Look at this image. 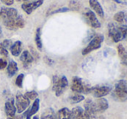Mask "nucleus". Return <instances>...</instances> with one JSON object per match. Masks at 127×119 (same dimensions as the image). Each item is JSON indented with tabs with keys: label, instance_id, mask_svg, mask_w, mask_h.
I'll return each mask as SVG.
<instances>
[{
	"label": "nucleus",
	"instance_id": "9",
	"mask_svg": "<svg viewBox=\"0 0 127 119\" xmlns=\"http://www.w3.org/2000/svg\"><path fill=\"white\" fill-rule=\"evenodd\" d=\"M84 114L87 119H96L97 117V113H96L95 110L94 108V104H93V99L88 98L86 99L85 103H84Z\"/></svg>",
	"mask_w": 127,
	"mask_h": 119
},
{
	"label": "nucleus",
	"instance_id": "17",
	"mask_svg": "<svg viewBox=\"0 0 127 119\" xmlns=\"http://www.w3.org/2000/svg\"><path fill=\"white\" fill-rule=\"evenodd\" d=\"M10 53L12 54V56L18 57L21 54V51H22V42L21 41H16L10 47Z\"/></svg>",
	"mask_w": 127,
	"mask_h": 119
},
{
	"label": "nucleus",
	"instance_id": "25",
	"mask_svg": "<svg viewBox=\"0 0 127 119\" xmlns=\"http://www.w3.org/2000/svg\"><path fill=\"white\" fill-rule=\"evenodd\" d=\"M80 7H81V3L78 0H71L69 2V10L78 11V10H80Z\"/></svg>",
	"mask_w": 127,
	"mask_h": 119
},
{
	"label": "nucleus",
	"instance_id": "40",
	"mask_svg": "<svg viewBox=\"0 0 127 119\" xmlns=\"http://www.w3.org/2000/svg\"><path fill=\"white\" fill-rule=\"evenodd\" d=\"M32 119H39V118H38L37 116H35V117H34V118H32Z\"/></svg>",
	"mask_w": 127,
	"mask_h": 119
},
{
	"label": "nucleus",
	"instance_id": "39",
	"mask_svg": "<svg viewBox=\"0 0 127 119\" xmlns=\"http://www.w3.org/2000/svg\"><path fill=\"white\" fill-rule=\"evenodd\" d=\"M0 37H2V29H1V27H0Z\"/></svg>",
	"mask_w": 127,
	"mask_h": 119
},
{
	"label": "nucleus",
	"instance_id": "3",
	"mask_svg": "<svg viewBox=\"0 0 127 119\" xmlns=\"http://www.w3.org/2000/svg\"><path fill=\"white\" fill-rule=\"evenodd\" d=\"M92 86L87 81L79 77H74L71 83V90L77 94H89L91 92Z\"/></svg>",
	"mask_w": 127,
	"mask_h": 119
},
{
	"label": "nucleus",
	"instance_id": "33",
	"mask_svg": "<svg viewBox=\"0 0 127 119\" xmlns=\"http://www.w3.org/2000/svg\"><path fill=\"white\" fill-rule=\"evenodd\" d=\"M1 2L3 3H4V4H6V5H11V4H13V3H14V0H1Z\"/></svg>",
	"mask_w": 127,
	"mask_h": 119
},
{
	"label": "nucleus",
	"instance_id": "21",
	"mask_svg": "<svg viewBox=\"0 0 127 119\" xmlns=\"http://www.w3.org/2000/svg\"><path fill=\"white\" fill-rule=\"evenodd\" d=\"M56 119H72L71 118V111L67 108H62L55 114Z\"/></svg>",
	"mask_w": 127,
	"mask_h": 119
},
{
	"label": "nucleus",
	"instance_id": "22",
	"mask_svg": "<svg viewBox=\"0 0 127 119\" xmlns=\"http://www.w3.org/2000/svg\"><path fill=\"white\" fill-rule=\"evenodd\" d=\"M84 96L81 94H77V93H74V95L70 96L68 98V101L70 104H78V103L81 102V101L84 100Z\"/></svg>",
	"mask_w": 127,
	"mask_h": 119
},
{
	"label": "nucleus",
	"instance_id": "12",
	"mask_svg": "<svg viewBox=\"0 0 127 119\" xmlns=\"http://www.w3.org/2000/svg\"><path fill=\"white\" fill-rule=\"evenodd\" d=\"M44 0H35V1L30 2V3H24L22 4V9L27 14H31L35 10L41 6L43 3Z\"/></svg>",
	"mask_w": 127,
	"mask_h": 119
},
{
	"label": "nucleus",
	"instance_id": "30",
	"mask_svg": "<svg viewBox=\"0 0 127 119\" xmlns=\"http://www.w3.org/2000/svg\"><path fill=\"white\" fill-rule=\"evenodd\" d=\"M69 10V8H67V7H64V8H61V9H58V10H55L54 11L50 12L49 13L48 15H51V14H55V13H59V12H66V11H68Z\"/></svg>",
	"mask_w": 127,
	"mask_h": 119
},
{
	"label": "nucleus",
	"instance_id": "2",
	"mask_svg": "<svg viewBox=\"0 0 127 119\" xmlns=\"http://www.w3.org/2000/svg\"><path fill=\"white\" fill-rule=\"evenodd\" d=\"M108 34L114 43L120 42L127 37V25L110 24L108 26Z\"/></svg>",
	"mask_w": 127,
	"mask_h": 119
},
{
	"label": "nucleus",
	"instance_id": "20",
	"mask_svg": "<svg viewBox=\"0 0 127 119\" xmlns=\"http://www.w3.org/2000/svg\"><path fill=\"white\" fill-rule=\"evenodd\" d=\"M7 74H8L9 77H12L18 71V67H17V64L13 60H10L9 64H7Z\"/></svg>",
	"mask_w": 127,
	"mask_h": 119
},
{
	"label": "nucleus",
	"instance_id": "31",
	"mask_svg": "<svg viewBox=\"0 0 127 119\" xmlns=\"http://www.w3.org/2000/svg\"><path fill=\"white\" fill-rule=\"evenodd\" d=\"M1 44H2V45L3 46L5 49H7L8 50L9 48L11 46V41L10 40H4V41H3V42H1Z\"/></svg>",
	"mask_w": 127,
	"mask_h": 119
},
{
	"label": "nucleus",
	"instance_id": "1",
	"mask_svg": "<svg viewBox=\"0 0 127 119\" xmlns=\"http://www.w3.org/2000/svg\"><path fill=\"white\" fill-rule=\"evenodd\" d=\"M0 18L3 25L10 30L24 28L25 25L24 19L15 8L2 7L0 10Z\"/></svg>",
	"mask_w": 127,
	"mask_h": 119
},
{
	"label": "nucleus",
	"instance_id": "16",
	"mask_svg": "<svg viewBox=\"0 0 127 119\" xmlns=\"http://www.w3.org/2000/svg\"><path fill=\"white\" fill-rule=\"evenodd\" d=\"M39 107H40V100H39L38 98H36L34 101L31 108L26 112V118L31 119V117L33 116V115H35V113L39 111Z\"/></svg>",
	"mask_w": 127,
	"mask_h": 119
},
{
	"label": "nucleus",
	"instance_id": "24",
	"mask_svg": "<svg viewBox=\"0 0 127 119\" xmlns=\"http://www.w3.org/2000/svg\"><path fill=\"white\" fill-rule=\"evenodd\" d=\"M41 119H56L55 113L53 109H48L42 113Z\"/></svg>",
	"mask_w": 127,
	"mask_h": 119
},
{
	"label": "nucleus",
	"instance_id": "19",
	"mask_svg": "<svg viewBox=\"0 0 127 119\" xmlns=\"http://www.w3.org/2000/svg\"><path fill=\"white\" fill-rule=\"evenodd\" d=\"M114 20L116 21L119 24H125L127 23V11L126 10H121V11H119L114 15L113 17Z\"/></svg>",
	"mask_w": 127,
	"mask_h": 119
},
{
	"label": "nucleus",
	"instance_id": "14",
	"mask_svg": "<svg viewBox=\"0 0 127 119\" xmlns=\"http://www.w3.org/2000/svg\"><path fill=\"white\" fill-rule=\"evenodd\" d=\"M20 60L23 63L24 68H29L30 66V64L33 63L34 61V57L33 56L30 54V51L28 50H24V52H22L20 56Z\"/></svg>",
	"mask_w": 127,
	"mask_h": 119
},
{
	"label": "nucleus",
	"instance_id": "8",
	"mask_svg": "<svg viewBox=\"0 0 127 119\" xmlns=\"http://www.w3.org/2000/svg\"><path fill=\"white\" fill-rule=\"evenodd\" d=\"M30 105V100L26 98L25 96L17 93L16 96V108L18 113H23Z\"/></svg>",
	"mask_w": 127,
	"mask_h": 119
},
{
	"label": "nucleus",
	"instance_id": "13",
	"mask_svg": "<svg viewBox=\"0 0 127 119\" xmlns=\"http://www.w3.org/2000/svg\"><path fill=\"white\" fill-rule=\"evenodd\" d=\"M4 111L8 118H11V117L15 116L17 108L15 106V101L13 98L8 99V101H6L4 105Z\"/></svg>",
	"mask_w": 127,
	"mask_h": 119
},
{
	"label": "nucleus",
	"instance_id": "10",
	"mask_svg": "<svg viewBox=\"0 0 127 119\" xmlns=\"http://www.w3.org/2000/svg\"><path fill=\"white\" fill-rule=\"evenodd\" d=\"M111 92V88L106 85H96L94 87H92L91 92L93 95L97 98H101V97H105Z\"/></svg>",
	"mask_w": 127,
	"mask_h": 119
},
{
	"label": "nucleus",
	"instance_id": "38",
	"mask_svg": "<svg viewBox=\"0 0 127 119\" xmlns=\"http://www.w3.org/2000/svg\"><path fill=\"white\" fill-rule=\"evenodd\" d=\"M17 2H27L29 1V0H17Z\"/></svg>",
	"mask_w": 127,
	"mask_h": 119
},
{
	"label": "nucleus",
	"instance_id": "37",
	"mask_svg": "<svg viewBox=\"0 0 127 119\" xmlns=\"http://www.w3.org/2000/svg\"><path fill=\"white\" fill-rule=\"evenodd\" d=\"M7 119H24V116H14L11 118H8Z\"/></svg>",
	"mask_w": 127,
	"mask_h": 119
},
{
	"label": "nucleus",
	"instance_id": "27",
	"mask_svg": "<svg viewBox=\"0 0 127 119\" xmlns=\"http://www.w3.org/2000/svg\"><path fill=\"white\" fill-rule=\"evenodd\" d=\"M118 52H119V56L120 58L127 54V50L122 44H119V45H118Z\"/></svg>",
	"mask_w": 127,
	"mask_h": 119
},
{
	"label": "nucleus",
	"instance_id": "34",
	"mask_svg": "<svg viewBox=\"0 0 127 119\" xmlns=\"http://www.w3.org/2000/svg\"><path fill=\"white\" fill-rule=\"evenodd\" d=\"M121 63H122L124 65H126L127 66V54L126 56H124L123 57H121Z\"/></svg>",
	"mask_w": 127,
	"mask_h": 119
},
{
	"label": "nucleus",
	"instance_id": "6",
	"mask_svg": "<svg viewBox=\"0 0 127 119\" xmlns=\"http://www.w3.org/2000/svg\"><path fill=\"white\" fill-rule=\"evenodd\" d=\"M103 42H104V36L103 35L99 34V35L94 36V37L92 38V40L89 42V44L83 49V50H82V55H84V56L87 55V54H89L90 52L99 49L101 47Z\"/></svg>",
	"mask_w": 127,
	"mask_h": 119
},
{
	"label": "nucleus",
	"instance_id": "23",
	"mask_svg": "<svg viewBox=\"0 0 127 119\" xmlns=\"http://www.w3.org/2000/svg\"><path fill=\"white\" fill-rule=\"evenodd\" d=\"M35 42L36 44L37 48L39 50H42V42L41 39V28H37L36 31H35Z\"/></svg>",
	"mask_w": 127,
	"mask_h": 119
},
{
	"label": "nucleus",
	"instance_id": "5",
	"mask_svg": "<svg viewBox=\"0 0 127 119\" xmlns=\"http://www.w3.org/2000/svg\"><path fill=\"white\" fill-rule=\"evenodd\" d=\"M52 83H53L52 90L56 97H60L61 95L63 94L65 90L68 86V81L65 76H54Z\"/></svg>",
	"mask_w": 127,
	"mask_h": 119
},
{
	"label": "nucleus",
	"instance_id": "15",
	"mask_svg": "<svg viewBox=\"0 0 127 119\" xmlns=\"http://www.w3.org/2000/svg\"><path fill=\"white\" fill-rule=\"evenodd\" d=\"M89 4H90L91 8L93 9V10H94L99 17H105V12H104L103 7L101 6V4L98 0H89Z\"/></svg>",
	"mask_w": 127,
	"mask_h": 119
},
{
	"label": "nucleus",
	"instance_id": "28",
	"mask_svg": "<svg viewBox=\"0 0 127 119\" xmlns=\"http://www.w3.org/2000/svg\"><path fill=\"white\" fill-rule=\"evenodd\" d=\"M24 74H20V75L17 76V79H16V85L19 88L23 87V82H24Z\"/></svg>",
	"mask_w": 127,
	"mask_h": 119
},
{
	"label": "nucleus",
	"instance_id": "18",
	"mask_svg": "<svg viewBox=\"0 0 127 119\" xmlns=\"http://www.w3.org/2000/svg\"><path fill=\"white\" fill-rule=\"evenodd\" d=\"M71 118L72 119H87L84 114V111L80 107H74L71 111Z\"/></svg>",
	"mask_w": 127,
	"mask_h": 119
},
{
	"label": "nucleus",
	"instance_id": "26",
	"mask_svg": "<svg viewBox=\"0 0 127 119\" xmlns=\"http://www.w3.org/2000/svg\"><path fill=\"white\" fill-rule=\"evenodd\" d=\"M24 96H25V97L28 98L29 100H35V99H36L37 97H38V93L35 91H31L26 92L25 94H24Z\"/></svg>",
	"mask_w": 127,
	"mask_h": 119
},
{
	"label": "nucleus",
	"instance_id": "29",
	"mask_svg": "<svg viewBox=\"0 0 127 119\" xmlns=\"http://www.w3.org/2000/svg\"><path fill=\"white\" fill-rule=\"evenodd\" d=\"M0 55L3 56V57H7L9 56L8 50H7V49H5L3 45H2L1 42H0Z\"/></svg>",
	"mask_w": 127,
	"mask_h": 119
},
{
	"label": "nucleus",
	"instance_id": "35",
	"mask_svg": "<svg viewBox=\"0 0 127 119\" xmlns=\"http://www.w3.org/2000/svg\"><path fill=\"white\" fill-rule=\"evenodd\" d=\"M44 59H45V62L47 63L49 65H52V64H54V61L52 60V59H50V58H49V57H44Z\"/></svg>",
	"mask_w": 127,
	"mask_h": 119
},
{
	"label": "nucleus",
	"instance_id": "4",
	"mask_svg": "<svg viewBox=\"0 0 127 119\" xmlns=\"http://www.w3.org/2000/svg\"><path fill=\"white\" fill-rule=\"evenodd\" d=\"M112 95L114 100L116 101L119 102L127 101V81L125 79L119 80L114 86Z\"/></svg>",
	"mask_w": 127,
	"mask_h": 119
},
{
	"label": "nucleus",
	"instance_id": "36",
	"mask_svg": "<svg viewBox=\"0 0 127 119\" xmlns=\"http://www.w3.org/2000/svg\"><path fill=\"white\" fill-rule=\"evenodd\" d=\"M113 1L118 3H120V4H126L127 3V0H113Z\"/></svg>",
	"mask_w": 127,
	"mask_h": 119
},
{
	"label": "nucleus",
	"instance_id": "11",
	"mask_svg": "<svg viewBox=\"0 0 127 119\" xmlns=\"http://www.w3.org/2000/svg\"><path fill=\"white\" fill-rule=\"evenodd\" d=\"M93 104H94V108L97 114L105 111L109 107L108 101L104 98V97L98 98L96 100H93Z\"/></svg>",
	"mask_w": 127,
	"mask_h": 119
},
{
	"label": "nucleus",
	"instance_id": "7",
	"mask_svg": "<svg viewBox=\"0 0 127 119\" xmlns=\"http://www.w3.org/2000/svg\"><path fill=\"white\" fill-rule=\"evenodd\" d=\"M84 18L86 19V22L91 27L94 29H98L100 27V23H99V19L97 18L95 13L90 9H85V11L83 13Z\"/></svg>",
	"mask_w": 127,
	"mask_h": 119
},
{
	"label": "nucleus",
	"instance_id": "32",
	"mask_svg": "<svg viewBox=\"0 0 127 119\" xmlns=\"http://www.w3.org/2000/svg\"><path fill=\"white\" fill-rule=\"evenodd\" d=\"M7 61L5 58H0V70H3L7 67Z\"/></svg>",
	"mask_w": 127,
	"mask_h": 119
}]
</instances>
